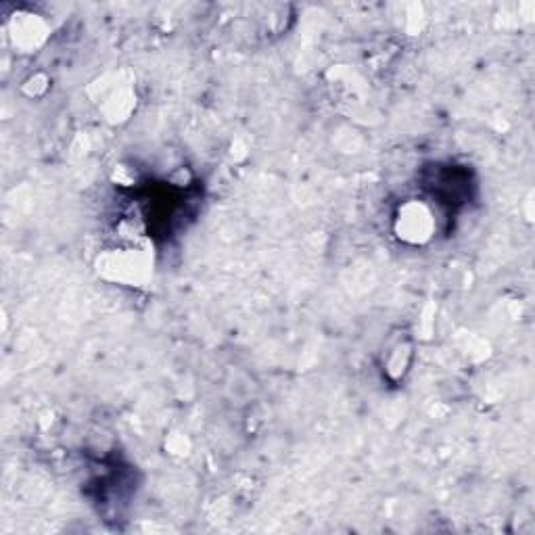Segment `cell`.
<instances>
[{"instance_id": "obj_1", "label": "cell", "mask_w": 535, "mask_h": 535, "mask_svg": "<svg viewBox=\"0 0 535 535\" xmlns=\"http://www.w3.org/2000/svg\"><path fill=\"white\" fill-rule=\"evenodd\" d=\"M435 220L431 209L421 201H410L400 209L398 235L410 243H425L431 239Z\"/></svg>"}]
</instances>
